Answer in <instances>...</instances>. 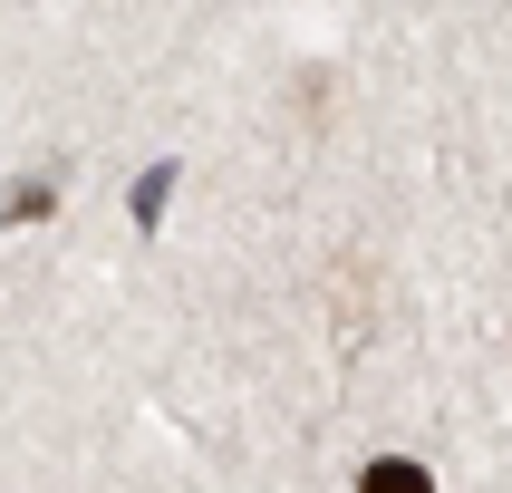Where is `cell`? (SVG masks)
<instances>
[{"label": "cell", "mask_w": 512, "mask_h": 493, "mask_svg": "<svg viewBox=\"0 0 512 493\" xmlns=\"http://www.w3.org/2000/svg\"><path fill=\"white\" fill-rule=\"evenodd\" d=\"M39 213H58V174H49V165H39V174H20V184H0V232L39 223Z\"/></svg>", "instance_id": "obj_1"}, {"label": "cell", "mask_w": 512, "mask_h": 493, "mask_svg": "<svg viewBox=\"0 0 512 493\" xmlns=\"http://www.w3.org/2000/svg\"><path fill=\"white\" fill-rule=\"evenodd\" d=\"M174 174H184V165H145V174H136V194H126L136 232H155V223H165V203H174Z\"/></svg>", "instance_id": "obj_2"}, {"label": "cell", "mask_w": 512, "mask_h": 493, "mask_svg": "<svg viewBox=\"0 0 512 493\" xmlns=\"http://www.w3.org/2000/svg\"><path fill=\"white\" fill-rule=\"evenodd\" d=\"M358 493H435V474L416 455H377L368 474H358Z\"/></svg>", "instance_id": "obj_3"}]
</instances>
